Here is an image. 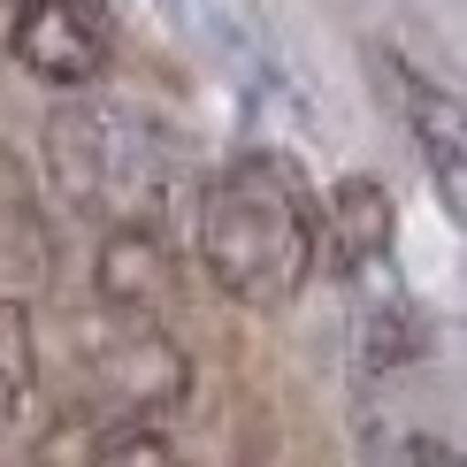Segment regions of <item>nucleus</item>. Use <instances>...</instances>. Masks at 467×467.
<instances>
[{
  "label": "nucleus",
  "instance_id": "1",
  "mask_svg": "<svg viewBox=\"0 0 467 467\" xmlns=\"http://www.w3.org/2000/svg\"><path fill=\"white\" fill-rule=\"evenodd\" d=\"M192 245L223 299L291 306L322 268V200L284 153H238L192 192Z\"/></svg>",
  "mask_w": 467,
  "mask_h": 467
},
{
  "label": "nucleus",
  "instance_id": "2",
  "mask_svg": "<svg viewBox=\"0 0 467 467\" xmlns=\"http://www.w3.org/2000/svg\"><path fill=\"white\" fill-rule=\"evenodd\" d=\"M47 169L69 207L100 223H153L177 192V139L108 100H69L47 123Z\"/></svg>",
  "mask_w": 467,
  "mask_h": 467
},
{
  "label": "nucleus",
  "instance_id": "3",
  "mask_svg": "<svg viewBox=\"0 0 467 467\" xmlns=\"http://www.w3.org/2000/svg\"><path fill=\"white\" fill-rule=\"evenodd\" d=\"M8 47L38 85H62V92H85L92 77L108 69L115 54V24L100 0H16L8 16Z\"/></svg>",
  "mask_w": 467,
  "mask_h": 467
},
{
  "label": "nucleus",
  "instance_id": "4",
  "mask_svg": "<svg viewBox=\"0 0 467 467\" xmlns=\"http://www.w3.org/2000/svg\"><path fill=\"white\" fill-rule=\"evenodd\" d=\"M376 85L391 92L406 139H414L421 169H430V184H437V200L467 223V100L444 92V85H430L421 69H406L399 54H376Z\"/></svg>",
  "mask_w": 467,
  "mask_h": 467
},
{
  "label": "nucleus",
  "instance_id": "5",
  "mask_svg": "<svg viewBox=\"0 0 467 467\" xmlns=\"http://www.w3.org/2000/svg\"><path fill=\"white\" fill-rule=\"evenodd\" d=\"M399 238V207L376 177H337L322 192V268L329 276H360L376 268Z\"/></svg>",
  "mask_w": 467,
  "mask_h": 467
},
{
  "label": "nucleus",
  "instance_id": "6",
  "mask_svg": "<svg viewBox=\"0 0 467 467\" xmlns=\"http://www.w3.org/2000/svg\"><path fill=\"white\" fill-rule=\"evenodd\" d=\"M100 291L115 306H130V315L169 291V253L153 245L146 223H115L108 230V245H100Z\"/></svg>",
  "mask_w": 467,
  "mask_h": 467
},
{
  "label": "nucleus",
  "instance_id": "7",
  "mask_svg": "<svg viewBox=\"0 0 467 467\" xmlns=\"http://www.w3.org/2000/svg\"><path fill=\"white\" fill-rule=\"evenodd\" d=\"M31 383H38V360H31V315H24V306H0V421L24 414Z\"/></svg>",
  "mask_w": 467,
  "mask_h": 467
},
{
  "label": "nucleus",
  "instance_id": "8",
  "mask_svg": "<svg viewBox=\"0 0 467 467\" xmlns=\"http://www.w3.org/2000/svg\"><path fill=\"white\" fill-rule=\"evenodd\" d=\"M92 467H177V452H169L153 430H115L100 452H92Z\"/></svg>",
  "mask_w": 467,
  "mask_h": 467
},
{
  "label": "nucleus",
  "instance_id": "9",
  "mask_svg": "<svg viewBox=\"0 0 467 467\" xmlns=\"http://www.w3.org/2000/svg\"><path fill=\"white\" fill-rule=\"evenodd\" d=\"M399 467H467V460H460V452H444V444H430V437H414V444L399 452Z\"/></svg>",
  "mask_w": 467,
  "mask_h": 467
}]
</instances>
